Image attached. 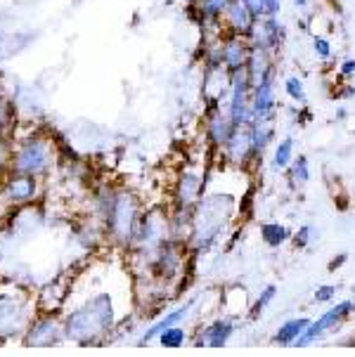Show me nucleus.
Wrapping results in <instances>:
<instances>
[{"label": "nucleus", "instance_id": "1", "mask_svg": "<svg viewBox=\"0 0 355 357\" xmlns=\"http://www.w3.org/2000/svg\"><path fill=\"white\" fill-rule=\"evenodd\" d=\"M112 303L107 296H98V298L88 301L83 307L69 317L67 331L71 338L76 341H90V338L105 334L107 329L112 326Z\"/></svg>", "mask_w": 355, "mask_h": 357}, {"label": "nucleus", "instance_id": "2", "mask_svg": "<svg viewBox=\"0 0 355 357\" xmlns=\"http://www.w3.org/2000/svg\"><path fill=\"white\" fill-rule=\"evenodd\" d=\"M232 202L230 197H211L204 199L197 208L195 215V232H192V244L197 249H206L211 246L216 237L220 234L222 225H225V218L230 215Z\"/></svg>", "mask_w": 355, "mask_h": 357}, {"label": "nucleus", "instance_id": "3", "mask_svg": "<svg viewBox=\"0 0 355 357\" xmlns=\"http://www.w3.org/2000/svg\"><path fill=\"white\" fill-rule=\"evenodd\" d=\"M227 116L234 126H249L254 121L251 109V83L246 69L227 71V100H225Z\"/></svg>", "mask_w": 355, "mask_h": 357}, {"label": "nucleus", "instance_id": "4", "mask_svg": "<svg viewBox=\"0 0 355 357\" xmlns=\"http://www.w3.org/2000/svg\"><path fill=\"white\" fill-rule=\"evenodd\" d=\"M287 24L280 17H261V20H256L246 40H249L251 47H261V50H268L270 54L280 57L287 45Z\"/></svg>", "mask_w": 355, "mask_h": 357}, {"label": "nucleus", "instance_id": "5", "mask_svg": "<svg viewBox=\"0 0 355 357\" xmlns=\"http://www.w3.org/2000/svg\"><path fill=\"white\" fill-rule=\"evenodd\" d=\"M278 64L270 66L266 76L251 88V109H254V121H275L278 119Z\"/></svg>", "mask_w": 355, "mask_h": 357}, {"label": "nucleus", "instance_id": "6", "mask_svg": "<svg viewBox=\"0 0 355 357\" xmlns=\"http://www.w3.org/2000/svg\"><path fill=\"white\" fill-rule=\"evenodd\" d=\"M234 130V123L227 116L225 102L211 100L206 107V114H204V135H206V142L211 144V149L220 152L225 147V142L230 140Z\"/></svg>", "mask_w": 355, "mask_h": 357}, {"label": "nucleus", "instance_id": "7", "mask_svg": "<svg viewBox=\"0 0 355 357\" xmlns=\"http://www.w3.org/2000/svg\"><path fill=\"white\" fill-rule=\"evenodd\" d=\"M220 156L232 168H244L249 163H254V144H251L249 126H234L230 140L220 149Z\"/></svg>", "mask_w": 355, "mask_h": 357}, {"label": "nucleus", "instance_id": "8", "mask_svg": "<svg viewBox=\"0 0 355 357\" xmlns=\"http://www.w3.org/2000/svg\"><path fill=\"white\" fill-rule=\"evenodd\" d=\"M27 303L22 296L0 294V336L20 334L27 324Z\"/></svg>", "mask_w": 355, "mask_h": 357}, {"label": "nucleus", "instance_id": "9", "mask_svg": "<svg viewBox=\"0 0 355 357\" xmlns=\"http://www.w3.org/2000/svg\"><path fill=\"white\" fill-rule=\"evenodd\" d=\"M109 225L119 239H128L135 225V204L128 195H119L109 208Z\"/></svg>", "mask_w": 355, "mask_h": 357}, {"label": "nucleus", "instance_id": "10", "mask_svg": "<svg viewBox=\"0 0 355 357\" xmlns=\"http://www.w3.org/2000/svg\"><path fill=\"white\" fill-rule=\"evenodd\" d=\"M249 40L246 36H234V33H222L220 36V54H222V69L234 71L244 69L246 57H249Z\"/></svg>", "mask_w": 355, "mask_h": 357}, {"label": "nucleus", "instance_id": "11", "mask_svg": "<svg viewBox=\"0 0 355 357\" xmlns=\"http://www.w3.org/2000/svg\"><path fill=\"white\" fill-rule=\"evenodd\" d=\"M254 24H256V17L251 15L242 0H230L225 15H222V33L249 36Z\"/></svg>", "mask_w": 355, "mask_h": 357}, {"label": "nucleus", "instance_id": "12", "mask_svg": "<svg viewBox=\"0 0 355 357\" xmlns=\"http://www.w3.org/2000/svg\"><path fill=\"white\" fill-rule=\"evenodd\" d=\"M47 161H50V152L43 142H29L17 152L15 156V168L20 173H27V175H33V173H40L47 168Z\"/></svg>", "mask_w": 355, "mask_h": 357}, {"label": "nucleus", "instance_id": "13", "mask_svg": "<svg viewBox=\"0 0 355 357\" xmlns=\"http://www.w3.org/2000/svg\"><path fill=\"white\" fill-rule=\"evenodd\" d=\"M251 144H254V163L266 156V152L278 142V123L275 121H251Z\"/></svg>", "mask_w": 355, "mask_h": 357}, {"label": "nucleus", "instance_id": "14", "mask_svg": "<svg viewBox=\"0 0 355 357\" xmlns=\"http://www.w3.org/2000/svg\"><path fill=\"white\" fill-rule=\"evenodd\" d=\"M351 310H353V303H351V301H344V303H339L336 307H332V310H327L320 319H317V322L308 324V329L303 331V338H299V346H308L312 338L320 336L324 329H332V326H334L336 322H341V319H344Z\"/></svg>", "mask_w": 355, "mask_h": 357}, {"label": "nucleus", "instance_id": "15", "mask_svg": "<svg viewBox=\"0 0 355 357\" xmlns=\"http://www.w3.org/2000/svg\"><path fill=\"white\" fill-rule=\"evenodd\" d=\"M275 64H278V57H275V54H270L268 50H261V47H251L249 57H246V64H244L251 88H254L256 83L266 76V71L270 66H275Z\"/></svg>", "mask_w": 355, "mask_h": 357}, {"label": "nucleus", "instance_id": "16", "mask_svg": "<svg viewBox=\"0 0 355 357\" xmlns=\"http://www.w3.org/2000/svg\"><path fill=\"white\" fill-rule=\"evenodd\" d=\"M204 178L197 171H185L180 175V183H178V199L183 206H192L199 202L202 192H204Z\"/></svg>", "mask_w": 355, "mask_h": 357}, {"label": "nucleus", "instance_id": "17", "mask_svg": "<svg viewBox=\"0 0 355 357\" xmlns=\"http://www.w3.org/2000/svg\"><path fill=\"white\" fill-rule=\"evenodd\" d=\"M294 137L292 135H287V137H282V140H278L273 144V159H270V168L273 171H287L289 168V163L294 161Z\"/></svg>", "mask_w": 355, "mask_h": 357}, {"label": "nucleus", "instance_id": "18", "mask_svg": "<svg viewBox=\"0 0 355 357\" xmlns=\"http://www.w3.org/2000/svg\"><path fill=\"white\" fill-rule=\"evenodd\" d=\"M57 324L55 322H40L33 326V331L27 336V346H52L57 341Z\"/></svg>", "mask_w": 355, "mask_h": 357}, {"label": "nucleus", "instance_id": "19", "mask_svg": "<svg viewBox=\"0 0 355 357\" xmlns=\"http://www.w3.org/2000/svg\"><path fill=\"white\" fill-rule=\"evenodd\" d=\"M287 175H289V183H292L294 187H303L305 183H308V180H310L308 156H305V154L294 156V161L289 163V168H287Z\"/></svg>", "mask_w": 355, "mask_h": 357}, {"label": "nucleus", "instance_id": "20", "mask_svg": "<svg viewBox=\"0 0 355 357\" xmlns=\"http://www.w3.org/2000/svg\"><path fill=\"white\" fill-rule=\"evenodd\" d=\"M230 334H232V324L230 322H216V324H211L209 326L206 331H204V336L199 338V346H213V348H218V346H222V343L230 338Z\"/></svg>", "mask_w": 355, "mask_h": 357}, {"label": "nucleus", "instance_id": "21", "mask_svg": "<svg viewBox=\"0 0 355 357\" xmlns=\"http://www.w3.org/2000/svg\"><path fill=\"white\" fill-rule=\"evenodd\" d=\"M192 305H195V301H190V303H188V305L178 307V310H176V312H173V314H168V317H166V319H161V322H159V324H154V326H152V329H149V331H147V334H144V338H142V343H147V341H149V338H154V336L164 334V331H166V329H171V326H173V324H176V322H180V319H185V317H188V312L192 310Z\"/></svg>", "mask_w": 355, "mask_h": 357}, {"label": "nucleus", "instance_id": "22", "mask_svg": "<svg viewBox=\"0 0 355 357\" xmlns=\"http://www.w3.org/2000/svg\"><path fill=\"white\" fill-rule=\"evenodd\" d=\"M285 95L294 102V105H299V107L308 105V93H305L303 78H299V76H294V74L285 78Z\"/></svg>", "mask_w": 355, "mask_h": 357}, {"label": "nucleus", "instance_id": "23", "mask_svg": "<svg viewBox=\"0 0 355 357\" xmlns=\"http://www.w3.org/2000/svg\"><path fill=\"white\" fill-rule=\"evenodd\" d=\"M261 237L268 246H282L289 239V232L280 222H266V225L261 227Z\"/></svg>", "mask_w": 355, "mask_h": 357}, {"label": "nucleus", "instance_id": "24", "mask_svg": "<svg viewBox=\"0 0 355 357\" xmlns=\"http://www.w3.org/2000/svg\"><path fill=\"white\" fill-rule=\"evenodd\" d=\"M308 324H310L308 319H292V322H287V324L278 331L275 341H278V343H292L299 334H303V331L308 329Z\"/></svg>", "mask_w": 355, "mask_h": 357}, {"label": "nucleus", "instance_id": "25", "mask_svg": "<svg viewBox=\"0 0 355 357\" xmlns=\"http://www.w3.org/2000/svg\"><path fill=\"white\" fill-rule=\"evenodd\" d=\"M312 54H315L320 62H329L334 57V45L327 36H312Z\"/></svg>", "mask_w": 355, "mask_h": 357}, {"label": "nucleus", "instance_id": "26", "mask_svg": "<svg viewBox=\"0 0 355 357\" xmlns=\"http://www.w3.org/2000/svg\"><path fill=\"white\" fill-rule=\"evenodd\" d=\"M10 195L15 199H29L33 195V180L29 178H20V180H12L10 185Z\"/></svg>", "mask_w": 355, "mask_h": 357}, {"label": "nucleus", "instance_id": "27", "mask_svg": "<svg viewBox=\"0 0 355 357\" xmlns=\"http://www.w3.org/2000/svg\"><path fill=\"white\" fill-rule=\"evenodd\" d=\"M159 336H161V343H164V346H168V348H178L180 343L185 341V334H183V331H180V329H173V326H171V329H166L164 334H159Z\"/></svg>", "mask_w": 355, "mask_h": 357}, {"label": "nucleus", "instance_id": "28", "mask_svg": "<svg viewBox=\"0 0 355 357\" xmlns=\"http://www.w3.org/2000/svg\"><path fill=\"white\" fill-rule=\"evenodd\" d=\"M275 294H278V289H275V287H268L266 291L261 294V298L256 301L254 310H251V317H258V314H261V310H263V307H266V305L270 303V301L275 298Z\"/></svg>", "mask_w": 355, "mask_h": 357}, {"label": "nucleus", "instance_id": "29", "mask_svg": "<svg viewBox=\"0 0 355 357\" xmlns=\"http://www.w3.org/2000/svg\"><path fill=\"white\" fill-rule=\"evenodd\" d=\"M336 76L341 78V81H348V78H355V59L348 57L344 62L339 64V69H336Z\"/></svg>", "mask_w": 355, "mask_h": 357}, {"label": "nucleus", "instance_id": "30", "mask_svg": "<svg viewBox=\"0 0 355 357\" xmlns=\"http://www.w3.org/2000/svg\"><path fill=\"white\" fill-rule=\"evenodd\" d=\"M242 3L246 5V8H249V12L256 17V20L266 17V0H242Z\"/></svg>", "mask_w": 355, "mask_h": 357}, {"label": "nucleus", "instance_id": "31", "mask_svg": "<svg viewBox=\"0 0 355 357\" xmlns=\"http://www.w3.org/2000/svg\"><path fill=\"white\" fill-rule=\"evenodd\" d=\"M310 234H312V227H310V225H303L296 234H294V244H296L299 249L308 246V244H310Z\"/></svg>", "mask_w": 355, "mask_h": 357}, {"label": "nucleus", "instance_id": "32", "mask_svg": "<svg viewBox=\"0 0 355 357\" xmlns=\"http://www.w3.org/2000/svg\"><path fill=\"white\" fill-rule=\"evenodd\" d=\"M334 98L336 100H344V102H351L355 98V86H353V83H344V86H336Z\"/></svg>", "mask_w": 355, "mask_h": 357}, {"label": "nucleus", "instance_id": "33", "mask_svg": "<svg viewBox=\"0 0 355 357\" xmlns=\"http://www.w3.org/2000/svg\"><path fill=\"white\" fill-rule=\"evenodd\" d=\"M285 0H266V17H280Z\"/></svg>", "mask_w": 355, "mask_h": 357}, {"label": "nucleus", "instance_id": "34", "mask_svg": "<svg viewBox=\"0 0 355 357\" xmlns=\"http://www.w3.org/2000/svg\"><path fill=\"white\" fill-rule=\"evenodd\" d=\"M334 291H336L334 287H320V289L315 291V298H317V301H329V298L334 296Z\"/></svg>", "mask_w": 355, "mask_h": 357}, {"label": "nucleus", "instance_id": "35", "mask_svg": "<svg viewBox=\"0 0 355 357\" xmlns=\"http://www.w3.org/2000/svg\"><path fill=\"white\" fill-rule=\"evenodd\" d=\"M289 3H292L296 10H305V8L310 5V0H289Z\"/></svg>", "mask_w": 355, "mask_h": 357}, {"label": "nucleus", "instance_id": "36", "mask_svg": "<svg viewBox=\"0 0 355 357\" xmlns=\"http://www.w3.org/2000/svg\"><path fill=\"white\" fill-rule=\"evenodd\" d=\"M344 260H346V256H336V260H332V263H329V270H336L339 265H344Z\"/></svg>", "mask_w": 355, "mask_h": 357}, {"label": "nucleus", "instance_id": "37", "mask_svg": "<svg viewBox=\"0 0 355 357\" xmlns=\"http://www.w3.org/2000/svg\"><path fill=\"white\" fill-rule=\"evenodd\" d=\"M185 3H190V5H192V3H195V0H185Z\"/></svg>", "mask_w": 355, "mask_h": 357}]
</instances>
